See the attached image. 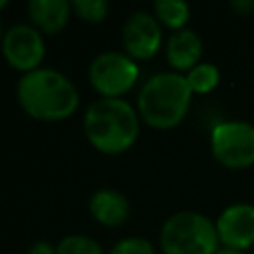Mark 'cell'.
<instances>
[{"mask_svg":"<svg viewBox=\"0 0 254 254\" xmlns=\"http://www.w3.org/2000/svg\"><path fill=\"white\" fill-rule=\"evenodd\" d=\"M18 101L34 119L60 121L73 115L79 93L64 73L56 69H34L18 81Z\"/></svg>","mask_w":254,"mask_h":254,"instance_id":"cell-1","label":"cell"},{"mask_svg":"<svg viewBox=\"0 0 254 254\" xmlns=\"http://www.w3.org/2000/svg\"><path fill=\"white\" fill-rule=\"evenodd\" d=\"M87 141L101 153L117 155L133 147L139 137V115L123 99H97L83 117Z\"/></svg>","mask_w":254,"mask_h":254,"instance_id":"cell-2","label":"cell"},{"mask_svg":"<svg viewBox=\"0 0 254 254\" xmlns=\"http://www.w3.org/2000/svg\"><path fill=\"white\" fill-rule=\"evenodd\" d=\"M192 91L187 77L179 73H157L145 81L137 97V107L147 125L155 129L177 127L190 105Z\"/></svg>","mask_w":254,"mask_h":254,"instance_id":"cell-3","label":"cell"},{"mask_svg":"<svg viewBox=\"0 0 254 254\" xmlns=\"http://www.w3.org/2000/svg\"><path fill=\"white\" fill-rule=\"evenodd\" d=\"M216 224L198 212H177L161 228L165 254H216Z\"/></svg>","mask_w":254,"mask_h":254,"instance_id":"cell-4","label":"cell"},{"mask_svg":"<svg viewBox=\"0 0 254 254\" xmlns=\"http://www.w3.org/2000/svg\"><path fill=\"white\" fill-rule=\"evenodd\" d=\"M214 159L228 169L254 165V125L246 121H222L210 133Z\"/></svg>","mask_w":254,"mask_h":254,"instance_id":"cell-5","label":"cell"},{"mask_svg":"<svg viewBox=\"0 0 254 254\" xmlns=\"http://www.w3.org/2000/svg\"><path fill=\"white\" fill-rule=\"evenodd\" d=\"M139 77L137 64L117 52H105L97 56L89 65V81L93 89L105 99H119L127 93Z\"/></svg>","mask_w":254,"mask_h":254,"instance_id":"cell-6","label":"cell"},{"mask_svg":"<svg viewBox=\"0 0 254 254\" xmlns=\"http://www.w3.org/2000/svg\"><path fill=\"white\" fill-rule=\"evenodd\" d=\"M2 54L12 67L30 73V71L38 69L40 62L44 60L46 46L36 28L18 24L4 34Z\"/></svg>","mask_w":254,"mask_h":254,"instance_id":"cell-7","label":"cell"},{"mask_svg":"<svg viewBox=\"0 0 254 254\" xmlns=\"http://www.w3.org/2000/svg\"><path fill=\"white\" fill-rule=\"evenodd\" d=\"M214 224L224 248L244 252L254 246V204H230L220 212Z\"/></svg>","mask_w":254,"mask_h":254,"instance_id":"cell-8","label":"cell"},{"mask_svg":"<svg viewBox=\"0 0 254 254\" xmlns=\"http://www.w3.org/2000/svg\"><path fill=\"white\" fill-rule=\"evenodd\" d=\"M161 28L155 16L137 12L133 14L127 24L123 26V48L127 50L129 58L135 60H149L161 48Z\"/></svg>","mask_w":254,"mask_h":254,"instance_id":"cell-9","label":"cell"},{"mask_svg":"<svg viewBox=\"0 0 254 254\" xmlns=\"http://www.w3.org/2000/svg\"><path fill=\"white\" fill-rule=\"evenodd\" d=\"M202 54V42L192 30H179L167 42V62L175 69H192L198 65Z\"/></svg>","mask_w":254,"mask_h":254,"instance_id":"cell-10","label":"cell"},{"mask_svg":"<svg viewBox=\"0 0 254 254\" xmlns=\"http://www.w3.org/2000/svg\"><path fill=\"white\" fill-rule=\"evenodd\" d=\"M71 4L65 0H32L28 4V14L38 30L44 34H58L69 20Z\"/></svg>","mask_w":254,"mask_h":254,"instance_id":"cell-11","label":"cell"},{"mask_svg":"<svg viewBox=\"0 0 254 254\" xmlns=\"http://www.w3.org/2000/svg\"><path fill=\"white\" fill-rule=\"evenodd\" d=\"M89 210L105 226H117L129 216V202L127 198L111 189L97 190L89 200Z\"/></svg>","mask_w":254,"mask_h":254,"instance_id":"cell-12","label":"cell"},{"mask_svg":"<svg viewBox=\"0 0 254 254\" xmlns=\"http://www.w3.org/2000/svg\"><path fill=\"white\" fill-rule=\"evenodd\" d=\"M155 16L167 28H173L179 32L189 22L190 10H189V4L183 0H159L155 2Z\"/></svg>","mask_w":254,"mask_h":254,"instance_id":"cell-13","label":"cell"},{"mask_svg":"<svg viewBox=\"0 0 254 254\" xmlns=\"http://www.w3.org/2000/svg\"><path fill=\"white\" fill-rule=\"evenodd\" d=\"M220 73L212 64H198L187 75V83L192 93H208L218 85Z\"/></svg>","mask_w":254,"mask_h":254,"instance_id":"cell-14","label":"cell"},{"mask_svg":"<svg viewBox=\"0 0 254 254\" xmlns=\"http://www.w3.org/2000/svg\"><path fill=\"white\" fill-rule=\"evenodd\" d=\"M56 254H103V250L89 236L71 234V236H65L56 246Z\"/></svg>","mask_w":254,"mask_h":254,"instance_id":"cell-15","label":"cell"},{"mask_svg":"<svg viewBox=\"0 0 254 254\" xmlns=\"http://www.w3.org/2000/svg\"><path fill=\"white\" fill-rule=\"evenodd\" d=\"M71 10L85 22H101L107 16L109 2L105 0H73Z\"/></svg>","mask_w":254,"mask_h":254,"instance_id":"cell-16","label":"cell"},{"mask_svg":"<svg viewBox=\"0 0 254 254\" xmlns=\"http://www.w3.org/2000/svg\"><path fill=\"white\" fill-rule=\"evenodd\" d=\"M109 254H155V250L147 238L133 236V238H125V240L117 242Z\"/></svg>","mask_w":254,"mask_h":254,"instance_id":"cell-17","label":"cell"},{"mask_svg":"<svg viewBox=\"0 0 254 254\" xmlns=\"http://www.w3.org/2000/svg\"><path fill=\"white\" fill-rule=\"evenodd\" d=\"M232 10H236L240 16H246L250 12H254V0H236L230 4Z\"/></svg>","mask_w":254,"mask_h":254,"instance_id":"cell-18","label":"cell"},{"mask_svg":"<svg viewBox=\"0 0 254 254\" xmlns=\"http://www.w3.org/2000/svg\"><path fill=\"white\" fill-rule=\"evenodd\" d=\"M28 254H56V248L52 246V244H48V242H36L30 250H28Z\"/></svg>","mask_w":254,"mask_h":254,"instance_id":"cell-19","label":"cell"},{"mask_svg":"<svg viewBox=\"0 0 254 254\" xmlns=\"http://www.w3.org/2000/svg\"><path fill=\"white\" fill-rule=\"evenodd\" d=\"M216 254H244V252H238V250H230V248H222V250H218Z\"/></svg>","mask_w":254,"mask_h":254,"instance_id":"cell-20","label":"cell"},{"mask_svg":"<svg viewBox=\"0 0 254 254\" xmlns=\"http://www.w3.org/2000/svg\"><path fill=\"white\" fill-rule=\"evenodd\" d=\"M6 6H8V2H6V0H0V10L6 8Z\"/></svg>","mask_w":254,"mask_h":254,"instance_id":"cell-21","label":"cell"},{"mask_svg":"<svg viewBox=\"0 0 254 254\" xmlns=\"http://www.w3.org/2000/svg\"><path fill=\"white\" fill-rule=\"evenodd\" d=\"M0 32H2V24H0Z\"/></svg>","mask_w":254,"mask_h":254,"instance_id":"cell-22","label":"cell"}]
</instances>
